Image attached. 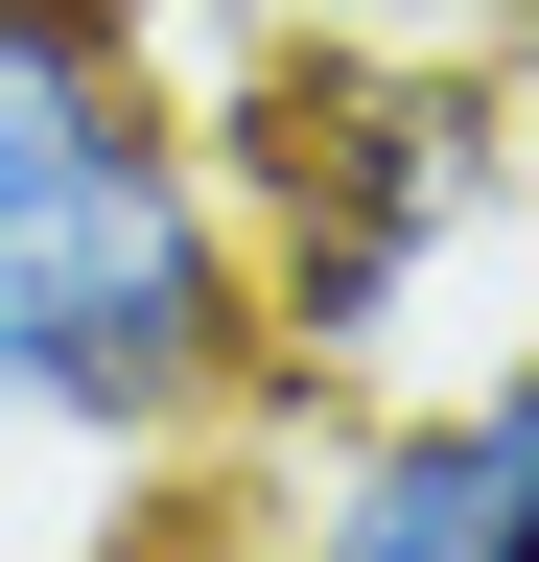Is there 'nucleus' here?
<instances>
[{
  "instance_id": "f257e3e1",
  "label": "nucleus",
  "mask_w": 539,
  "mask_h": 562,
  "mask_svg": "<svg viewBox=\"0 0 539 562\" xmlns=\"http://www.w3.org/2000/svg\"><path fill=\"white\" fill-rule=\"evenodd\" d=\"M258 422L282 375L212 94L142 0H0V446L71 492H188Z\"/></svg>"
},
{
  "instance_id": "f03ea898",
  "label": "nucleus",
  "mask_w": 539,
  "mask_h": 562,
  "mask_svg": "<svg viewBox=\"0 0 539 562\" xmlns=\"http://www.w3.org/2000/svg\"><path fill=\"white\" fill-rule=\"evenodd\" d=\"M258 235V375L398 398L469 281H539V94L493 47H282L212 117Z\"/></svg>"
},
{
  "instance_id": "7ed1b4c3",
  "label": "nucleus",
  "mask_w": 539,
  "mask_h": 562,
  "mask_svg": "<svg viewBox=\"0 0 539 562\" xmlns=\"http://www.w3.org/2000/svg\"><path fill=\"white\" fill-rule=\"evenodd\" d=\"M282 422H305L282 562H539V328L398 398H282Z\"/></svg>"
},
{
  "instance_id": "20e7f679",
  "label": "nucleus",
  "mask_w": 539,
  "mask_h": 562,
  "mask_svg": "<svg viewBox=\"0 0 539 562\" xmlns=\"http://www.w3.org/2000/svg\"><path fill=\"white\" fill-rule=\"evenodd\" d=\"M469 47H493V70H516V94H539V0H469Z\"/></svg>"
}]
</instances>
